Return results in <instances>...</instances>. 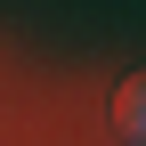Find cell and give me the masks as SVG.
<instances>
[{
    "label": "cell",
    "mask_w": 146,
    "mask_h": 146,
    "mask_svg": "<svg viewBox=\"0 0 146 146\" xmlns=\"http://www.w3.org/2000/svg\"><path fill=\"white\" fill-rule=\"evenodd\" d=\"M122 130H130V138L146 146V73H138L130 89H122Z\"/></svg>",
    "instance_id": "cell-1"
}]
</instances>
